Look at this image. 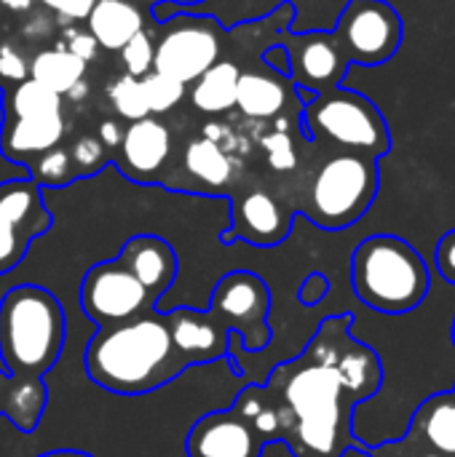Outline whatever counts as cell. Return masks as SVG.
Instances as JSON below:
<instances>
[{
  "instance_id": "1",
  "label": "cell",
  "mask_w": 455,
  "mask_h": 457,
  "mask_svg": "<svg viewBox=\"0 0 455 457\" xmlns=\"http://www.w3.org/2000/svg\"><path fill=\"white\" fill-rule=\"evenodd\" d=\"M359 404L327 356L308 348L274 367L265 386H247L231 404L255 434L290 445L295 457H341L351 445V407Z\"/></svg>"
},
{
  "instance_id": "2",
  "label": "cell",
  "mask_w": 455,
  "mask_h": 457,
  "mask_svg": "<svg viewBox=\"0 0 455 457\" xmlns=\"http://www.w3.org/2000/svg\"><path fill=\"white\" fill-rule=\"evenodd\" d=\"M83 367L91 383L115 396H145L177 380L188 361L174 345L169 316L150 311L129 324L97 329Z\"/></svg>"
},
{
  "instance_id": "3",
  "label": "cell",
  "mask_w": 455,
  "mask_h": 457,
  "mask_svg": "<svg viewBox=\"0 0 455 457\" xmlns=\"http://www.w3.org/2000/svg\"><path fill=\"white\" fill-rule=\"evenodd\" d=\"M62 303L38 284H19L0 300V361L11 378H46L64 348Z\"/></svg>"
},
{
  "instance_id": "4",
  "label": "cell",
  "mask_w": 455,
  "mask_h": 457,
  "mask_svg": "<svg viewBox=\"0 0 455 457\" xmlns=\"http://www.w3.org/2000/svg\"><path fill=\"white\" fill-rule=\"evenodd\" d=\"M354 295L378 313H408L429 295L424 257L397 236H370L351 254Z\"/></svg>"
},
{
  "instance_id": "5",
  "label": "cell",
  "mask_w": 455,
  "mask_h": 457,
  "mask_svg": "<svg viewBox=\"0 0 455 457\" xmlns=\"http://www.w3.org/2000/svg\"><path fill=\"white\" fill-rule=\"evenodd\" d=\"M378 158L341 150L319 163L300 209L314 225L343 230L367 214L378 195Z\"/></svg>"
},
{
  "instance_id": "6",
  "label": "cell",
  "mask_w": 455,
  "mask_h": 457,
  "mask_svg": "<svg viewBox=\"0 0 455 457\" xmlns=\"http://www.w3.org/2000/svg\"><path fill=\"white\" fill-rule=\"evenodd\" d=\"M303 129L308 139H327L346 153L381 158L392 150V134L381 110L365 94L343 86L303 104Z\"/></svg>"
},
{
  "instance_id": "7",
  "label": "cell",
  "mask_w": 455,
  "mask_h": 457,
  "mask_svg": "<svg viewBox=\"0 0 455 457\" xmlns=\"http://www.w3.org/2000/svg\"><path fill=\"white\" fill-rule=\"evenodd\" d=\"M220 27L212 16L177 13L174 8V16L161 21L153 51V70L190 86L215 62H220Z\"/></svg>"
},
{
  "instance_id": "8",
  "label": "cell",
  "mask_w": 455,
  "mask_h": 457,
  "mask_svg": "<svg viewBox=\"0 0 455 457\" xmlns=\"http://www.w3.org/2000/svg\"><path fill=\"white\" fill-rule=\"evenodd\" d=\"M333 35L351 64L381 67L400 51L405 27L386 0H346Z\"/></svg>"
},
{
  "instance_id": "9",
  "label": "cell",
  "mask_w": 455,
  "mask_h": 457,
  "mask_svg": "<svg viewBox=\"0 0 455 457\" xmlns=\"http://www.w3.org/2000/svg\"><path fill=\"white\" fill-rule=\"evenodd\" d=\"M209 313L223 321V327L236 335L249 353H260L271 343V289L265 278L252 270L225 273L209 297Z\"/></svg>"
},
{
  "instance_id": "10",
  "label": "cell",
  "mask_w": 455,
  "mask_h": 457,
  "mask_svg": "<svg viewBox=\"0 0 455 457\" xmlns=\"http://www.w3.org/2000/svg\"><path fill=\"white\" fill-rule=\"evenodd\" d=\"M158 297L145 289L118 260L91 265L80 281V308L99 327H118L156 311Z\"/></svg>"
},
{
  "instance_id": "11",
  "label": "cell",
  "mask_w": 455,
  "mask_h": 457,
  "mask_svg": "<svg viewBox=\"0 0 455 457\" xmlns=\"http://www.w3.org/2000/svg\"><path fill=\"white\" fill-rule=\"evenodd\" d=\"M54 228L43 190L29 177L0 182V276L16 270L35 238Z\"/></svg>"
},
{
  "instance_id": "12",
  "label": "cell",
  "mask_w": 455,
  "mask_h": 457,
  "mask_svg": "<svg viewBox=\"0 0 455 457\" xmlns=\"http://www.w3.org/2000/svg\"><path fill=\"white\" fill-rule=\"evenodd\" d=\"M282 46L287 48L290 56L292 86L311 94H324L338 88L351 67L333 29L287 32Z\"/></svg>"
},
{
  "instance_id": "13",
  "label": "cell",
  "mask_w": 455,
  "mask_h": 457,
  "mask_svg": "<svg viewBox=\"0 0 455 457\" xmlns=\"http://www.w3.org/2000/svg\"><path fill=\"white\" fill-rule=\"evenodd\" d=\"M174 158V139L166 123L147 115L123 129L110 163L137 185H161Z\"/></svg>"
},
{
  "instance_id": "14",
  "label": "cell",
  "mask_w": 455,
  "mask_h": 457,
  "mask_svg": "<svg viewBox=\"0 0 455 457\" xmlns=\"http://www.w3.org/2000/svg\"><path fill=\"white\" fill-rule=\"evenodd\" d=\"M295 212L271 190L252 187L231 193V225L223 244L244 241L252 246H279L292 230Z\"/></svg>"
},
{
  "instance_id": "15",
  "label": "cell",
  "mask_w": 455,
  "mask_h": 457,
  "mask_svg": "<svg viewBox=\"0 0 455 457\" xmlns=\"http://www.w3.org/2000/svg\"><path fill=\"white\" fill-rule=\"evenodd\" d=\"M236 161L231 153L209 137H193L177 161L174 177H166L161 185L180 193L198 195H231L236 185Z\"/></svg>"
},
{
  "instance_id": "16",
  "label": "cell",
  "mask_w": 455,
  "mask_h": 457,
  "mask_svg": "<svg viewBox=\"0 0 455 457\" xmlns=\"http://www.w3.org/2000/svg\"><path fill=\"white\" fill-rule=\"evenodd\" d=\"M265 442L233 410H217L198 418L185 439L188 457H263Z\"/></svg>"
},
{
  "instance_id": "17",
  "label": "cell",
  "mask_w": 455,
  "mask_h": 457,
  "mask_svg": "<svg viewBox=\"0 0 455 457\" xmlns=\"http://www.w3.org/2000/svg\"><path fill=\"white\" fill-rule=\"evenodd\" d=\"M67 137V118L62 112L0 118V155L8 163L29 166L43 153L59 147Z\"/></svg>"
},
{
  "instance_id": "18",
  "label": "cell",
  "mask_w": 455,
  "mask_h": 457,
  "mask_svg": "<svg viewBox=\"0 0 455 457\" xmlns=\"http://www.w3.org/2000/svg\"><path fill=\"white\" fill-rule=\"evenodd\" d=\"M169 316L172 337L182 359L190 364H209L217 359H231V332L209 311L174 308ZM233 367V361H231Z\"/></svg>"
},
{
  "instance_id": "19",
  "label": "cell",
  "mask_w": 455,
  "mask_h": 457,
  "mask_svg": "<svg viewBox=\"0 0 455 457\" xmlns=\"http://www.w3.org/2000/svg\"><path fill=\"white\" fill-rule=\"evenodd\" d=\"M145 289H150L158 300L169 292V287L177 281L180 260L174 246L153 233H139L131 236L121 254L115 257Z\"/></svg>"
},
{
  "instance_id": "20",
  "label": "cell",
  "mask_w": 455,
  "mask_h": 457,
  "mask_svg": "<svg viewBox=\"0 0 455 457\" xmlns=\"http://www.w3.org/2000/svg\"><path fill=\"white\" fill-rule=\"evenodd\" d=\"M298 88L287 75L274 70H247L239 78L236 107L252 120H271L287 112V104L295 99Z\"/></svg>"
},
{
  "instance_id": "21",
  "label": "cell",
  "mask_w": 455,
  "mask_h": 457,
  "mask_svg": "<svg viewBox=\"0 0 455 457\" xmlns=\"http://www.w3.org/2000/svg\"><path fill=\"white\" fill-rule=\"evenodd\" d=\"M86 24L99 48L121 51L139 29H145V13L134 0H97Z\"/></svg>"
},
{
  "instance_id": "22",
  "label": "cell",
  "mask_w": 455,
  "mask_h": 457,
  "mask_svg": "<svg viewBox=\"0 0 455 457\" xmlns=\"http://www.w3.org/2000/svg\"><path fill=\"white\" fill-rule=\"evenodd\" d=\"M86 62L70 54L62 43L43 48L29 59V78L56 91L59 96H80L86 91Z\"/></svg>"
},
{
  "instance_id": "23",
  "label": "cell",
  "mask_w": 455,
  "mask_h": 457,
  "mask_svg": "<svg viewBox=\"0 0 455 457\" xmlns=\"http://www.w3.org/2000/svg\"><path fill=\"white\" fill-rule=\"evenodd\" d=\"M239 78L241 70L236 62L220 59L215 62L204 75H198L190 83V104L204 112V115H223L236 107V94H239Z\"/></svg>"
},
{
  "instance_id": "24",
  "label": "cell",
  "mask_w": 455,
  "mask_h": 457,
  "mask_svg": "<svg viewBox=\"0 0 455 457\" xmlns=\"http://www.w3.org/2000/svg\"><path fill=\"white\" fill-rule=\"evenodd\" d=\"M48 407V386L46 378H11L3 418L21 434H32L40 426V418Z\"/></svg>"
},
{
  "instance_id": "25",
  "label": "cell",
  "mask_w": 455,
  "mask_h": 457,
  "mask_svg": "<svg viewBox=\"0 0 455 457\" xmlns=\"http://www.w3.org/2000/svg\"><path fill=\"white\" fill-rule=\"evenodd\" d=\"M64 96L46 88L43 83L27 78L11 88H3L0 99V118H24V115H46V112H62Z\"/></svg>"
},
{
  "instance_id": "26",
  "label": "cell",
  "mask_w": 455,
  "mask_h": 457,
  "mask_svg": "<svg viewBox=\"0 0 455 457\" xmlns=\"http://www.w3.org/2000/svg\"><path fill=\"white\" fill-rule=\"evenodd\" d=\"M416 426L437 455L455 457V394L429 399L421 407Z\"/></svg>"
},
{
  "instance_id": "27",
  "label": "cell",
  "mask_w": 455,
  "mask_h": 457,
  "mask_svg": "<svg viewBox=\"0 0 455 457\" xmlns=\"http://www.w3.org/2000/svg\"><path fill=\"white\" fill-rule=\"evenodd\" d=\"M27 177L43 190V187H67L72 182H78L72 161H70V150L67 145H59L48 153H43L40 158H35L27 166Z\"/></svg>"
},
{
  "instance_id": "28",
  "label": "cell",
  "mask_w": 455,
  "mask_h": 457,
  "mask_svg": "<svg viewBox=\"0 0 455 457\" xmlns=\"http://www.w3.org/2000/svg\"><path fill=\"white\" fill-rule=\"evenodd\" d=\"M107 96H110V104L113 110L118 112V118H123L126 123H134V120H142L150 115L147 110V102H145V94H142V83L139 78H131V75H118L110 88H107Z\"/></svg>"
},
{
  "instance_id": "29",
  "label": "cell",
  "mask_w": 455,
  "mask_h": 457,
  "mask_svg": "<svg viewBox=\"0 0 455 457\" xmlns=\"http://www.w3.org/2000/svg\"><path fill=\"white\" fill-rule=\"evenodd\" d=\"M142 83V94H145V102H147V110L150 115H164V112H172L188 94V86L169 78V75H161V72H147L145 78H139Z\"/></svg>"
},
{
  "instance_id": "30",
  "label": "cell",
  "mask_w": 455,
  "mask_h": 457,
  "mask_svg": "<svg viewBox=\"0 0 455 457\" xmlns=\"http://www.w3.org/2000/svg\"><path fill=\"white\" fill-rule=\"evenodd\" d=\"M67 150H70V161H72V169H75V177H78V179L97 177V174L110 163V153H107V147L97 139V134H83V137H78L72 145H67Z\"/></svg>"
},
{
  "instance_id": "31",
  "label": "cell",
  "mask_w": 455,
  "mask_h": 457,
  "mask_svg": "<svg viewBox=\"0 0 455 457\" xmlns=\"http://www.w3.org/2000/svg\"><path fill=\"white\" fill-rule=\"evenodd\" d=\"M153 51H156V40L150 37L147 29H139L118 54L123 62V72L131 78H145L147 72H153Z\"/></svg>"
},
{
  "instance_id": "32",
  "label": "cell",
  "mask_w": 455,
  "mask_h": 457,
  "mask_svg": "<svg viewBox=\"0 0 455 457\" xmlns=\"http://www.w3.org/2000/svg\"><path fill=\"white\" fill-rule=\"evenodd\" d=\"M260 147L265 153V161L274 171H292L298 166V147L287 129H276L260 139Z\"/></svg>"
},
{
  "instance_id": "33",
  "label": "cell",
  "mask_w": 455,
  "mask_h": 457,
  "mask_svg": "<svg viewBox=\"0 0 455 457\" xmlns=\"http://www.w3.org/2000/svg\"><path fill=\"white\" fill-rule=\"evenodd\" d=\"M27 78H29L27 56L11 43H0V91L27 80Z\"/></svg>"
},
{
  "instance_id": "34",
  "label": "cell",
  "mask_w": 455,
  "mask_h": 457,
  "mask_svg": "<svg viewBox=\"0 0 455 457\" xmlns=\"http://www.w3.org/2000/svg\"><path fill=\"white\" fill-rule=\"evenodd\" d=\"M70 54H75L78 59H83L86 64L97 56V51H99V46H97V40L91 37V32L88 29H70V32H64V43H62Z\"/></svg>"
},
{
  "instance_id": "35",
  "label": "cell",
  "mask_w": 455,
  "mask_h": 457,
  "mask_svg": "<svg viewBox=\"0 0 455 457\" xmlns=\"http://www.w3.org/2000/svg\"><path fill=\"white\" fill-rule=\"evenodd\" d=\"M46 8H51L54 13L62 16V21H80L88 16V11L94 8L97 0H40Z\"/></svg>"
},
{
  "instance_id": "36",
  "label": "cell",
  "mask_w": 455,
  "mask_h": 457,
  "mask_svg": "<svg viewBox=\"0 0 455 457\" xmlns=\"http://www.w3.org/2000/svg\"><path fill=\"white\" fill-rule=\"evenodd\" d=\"M327 292H330V281H327L322 273H311V276L303 281V287L298 289V300H300L303 305H316V303L324 300Z\"/></svg>"
},
{
  "instance_id": "37",
  "label": "cell",
  "mask_w": 455,
  "mask_h": 457,
  "mask_svg": "<svg viewBox=\"0 0 455 457\" xmlns=\"http://www.w3.org/2000/svg\"><path fill=\"white\" fill-rule=\"evenodd\" d=\"M437 268L445 281L455 284V230L448 233L437 246Z\"/></svg>"
},
{
  "instance_id": "38",
  "label": "cell",
  "mask_w": 455,
  "mask_h": 457,
  "mask_svg": "<svg viewBox=\"0 0 455 457\" xmlns=\"http://www.w3.org/2000/svg\"><path fill=\"white\" fill-rule=\"evenodd\" d=\"M263 64L279 75H287L290 78V56H287V48L282 43H274L263 51Z\"/></svg>"
},
{
  "instance_id": "39",
  "label": "cell",
  "mask_w": 455,
  "mask_h": 457,
  "mask_svg": "<svg viewBox=\"0 0 455 457\" xmlns=\"http://www.w3.org/2000/svg\"><path fill=\"white\" fill-rule=\"evenodd\" d=\"M123 129H126V126H121L115 118H105V120L97 126V139L107 147V153H113V150L118 147V142H121V137H123Z\"/></svg>"
},
{
  "instance_id": "40",
  "label": "cell",
  "mask_w": 455,
  "mask_h": 457,
  "mask_svg": "<svg viewBox=\"0 0 455 457\" xmlns=\"http://www.w3.org/2000/svg\"><path fill=\"white\" fill-rule=\"evenodd\" d=\"M32 3H35V0H0V5L8 8V11H29Z\"/></svg>"
},
{
  "instance_id": "41",
  "label": "cell",
  "mask_w": 455,
  "mask_h": 457,
  "mask_svg": "<svg viewBox=\"0 0 455 457\" xmlns=\"http://www.w3.org/2000/svg\"><path fill=\"white\" fill-rule=\"evenodd\" d=\"M38 457H94L91 453H83V450H51V453H43Z\"/></svg>"
},
{
  "instance_id": "42",
  "label": "cell",
  "mask_w": 455,
  "mask_h": 457,
  "mask_svg": "<svg viewBox=\"0 0 455 457\" xmlns=\"http://www.w3.org/2000/svg\"><path fill=\"white\" fill-rule=\"evenodd\" d=\"M8 383H11V375L0 367V418H3V402H5V391H8Z\"/></svg>"
},
{
  "instance_id": "43",
  "label": "cell",
  "mask_w": 455,
  "mask_h": 457,
  "mask_svg": "<svg viewBox=\"0 0 455 457\" xmlns=\"http://www.w3.org/2000/svg\"><path fill=\"white\" fill-rule=\"evenodd\" d=\"M156 3H169V5H196V3H204V0H156Z\"/></svg>"
},
{
  "instance_id": "44",
  "label": "cell",
  "mask_w": 455,
  "mask_h": 457,
  "mask_svg": "<svg viewBox=\"0 0 455 457\" xmlns=\"http://www.w3.org/2000/svg\"><path fill=\"white\" fill-rule=\"evenodd\" d=\"M424 457H445V455H437V453H434V455H424Z\"/></svg>"
},
{
  "instance_id": "45",
  "label": "cell",
  "mask_w": 455,
  "mask_h": 457,
  "mask_svg": "<svg viewBox=\"0 0 455 457\" xmlns=\"http://www.w3.org/2000/svg\"><path fill=\"white\" fill-rule=\"evenodd\" d=\"M453 337H455V327H453Z\"/></svg>"
}]
</instances>
